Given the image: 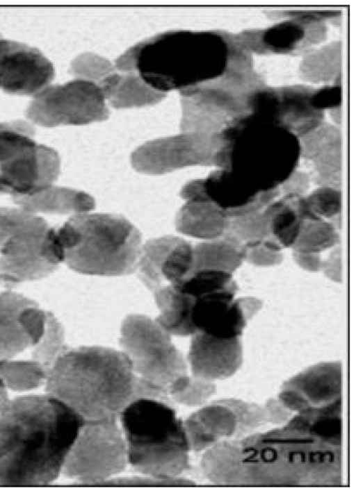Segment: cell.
<instances>
[{"label":"cell","mask_w":356,"mask_h":493,"mask_svg":"<svg viewBox=\"0 0 356 493\" xmlns=\"http://www.w3.org/2000/svg\"><path fill=\"white\" fill-rule=\"evenodd\" d=\"M86 422L49 394L6 401L0 406V486L51 483Z\"/></svg>","instance_id":"cell-1"},{"label":"cell","mask_w":356,"mask_h":493,"mask_svg":"<svg viewBox=\"0 0 356 493\" xmlns=\"http://www.w3.org/2000/svg\"><path fill=\"white\" fill-rule=\"evenodd\" d=\"M48 394L86 421L115 419L134 400L162 399L135 374L122 351L102 346L69 348L47 371Z\"/></svg>","instance_id":"cell-2"},{"label":"cell","mask_w":356,"mask_h":493,"mask_svg":"<svg viewBox=\"0 0 356 493\" xmlns=\"http://www.w3.org/2000/svg\"><path fill=\"white\" fill-rule=\"evenodd\" d=\"M232 37L218 31H170L143 41L116 61L124 71L136 70L149 87L182 96L211 85L228 70Z\"/></svg>","instance_id":"cell-3"},{"label":"cell","mask_w":356,"mask_h":493,"mask_svg":"<svg viewBox=\"0 0 356 493\" xmlns=\"http://www.w3.org/2000/svg\"><path fill=\"white\" fill-rule=\"evenodd\" d=\"M213 165L234 173L260 192L277 189L296 171L300 138L287 129L249 112L220 132Z\"/></svg>","instance_id":"cell-4"},{"label":"cell","mask_w":356,"mask_h":493,"mask_svg":"<svg viewBox=\"0 0 356 493\" xmlns=\"http://www.w3.org/2000/svg\"><path fill=\"white\" fill-rule=\"evenodd\" d=\"M128 463L157 478H178L190 469L191 450L184 423L169 402L142 397L120 414Z\"/></svg>","instance_id":"cell-5"},{"label":"cell","mask_w":356,"mask_h":493,"mask_svg":"<svg viewBox=\"0 0 356 493\" xmlns=\"http://www.w3.org/2000/svg\"><path fill=\"white\" fill-rule=\"evenodd\" d=\"M55 236L64 262L77 272L116 276L137 268L140 233L122 217L79 213L55 229Z\"/></svg>","instance_id":"cell-6"},{"label":"cell","mask_w":356,"mask_h":493,"mask_svg":"<svg viewBox=\"0 0 356 493\" xmlns=\"http://www.w3.org/2000/svg\"><path fill=\"white\" fill-rule=\"evenodd\" d=\"M120 344L137 376L169 401V390L187 376L186 362L170 335L143 315L122 322Z\"/></svg>","instance_id":"cell-7"},{"label":"cell","mask_w":356,"mask_h":493,"mask_svg":"<svg viewBox=\"0 0 356 493\" xmlns=\"http://www.w3.org/2000/svg\"><path fill=\"white\" fill-rule=\"evenodd\" d=\"M127 464L124 437L115 419L86 421L62 472L81 485H100L124 471Z\"/></svg>","instance_id":"cell-8"},{"label":"cell","mask_w":356,"mask_h":493,"mask_svg":"<svg viewBox=\"0 0 356 493\" xmlns=\"http://www.w3.org/2000/svg\"><path fill=\"white\" fill-rule=\"evenodd\" d=\"M108 113L100 87L86 79L47 87L35 96L27 110L33 122L49 127L101 121Z\"/></svg>","instance_id":"cell-9"},{"label":"cell","mask_w":356,"mask_h":493,"mask_svg":"<svg viewBox=\"0 0 356 493\" xmlns=\"http://www.w3.org/2000/svg\"><path fill=\"white\" fill-rule=\"evenodd\" d=\"M51 228L42 218L28 213L0 248V282L13 285L43 278L56 268L47 254Z\"/></svg>","instance_id":"cell-10"},{"label":"cell","mask_w":356,"mask_h":493,"mask_svg":"<svg viewBox=\"0 0 356 493\" xmlns=\"http://www.w3.org/2000/svg\"><path fill=\"white\" fill-rule=\"evenodd\" d=\"M220 146V133L185 132L147 142L133 153L131 162L138 172L161 174L187 166L213 165Z\"/></svg>","instance_id":"cell-11"},{"label":"cell","mask_w":356,"mask_h":493,"mask_svg":"<svg viewBox=\"0 0 356 493\" xmlns=\"http://www.w3.org/2000/svg\"><path fill=\"white\" fill-rule=\"evenodd\" d=\"M55 74L50 60L38 49L0 39V88L18 95H37Z\"/></svg>","instance_id":"cell-12"},{"label":"cell","mask_w":356,"mask_h":493,"mask_svg":"<svg viewBox=\"0 0 356 493\" xmlns=\"http://www.w3.org/2000/svg\"><path fill=\"white\" fill-rule=\"evenodd\" d=\"M206 199L213 202L230 219L257 212L267 207L278 195V189L260 192L231 171L220 169L200 179Z\"/></svg>","instance_id":"cell-13"},{"label":"cell","mask_w":356,"mask_h":493,"mask_svg":"<svg viewBox=\"0 0 356 493\" xmlns=\"http://www.w3.org/2000/svg\"><path fill=\"white\" fill-rule=\"evenodd\" d=\"M188 360L193 376L212 381L233 375L243 361L239 337L220 338L203 333L193 335Z\"/></svg>","instance_id":"cell-14"},{"label":"cell","mask_w":356,"mask_h":493,"mask_svg":"<svg viewBox=\"0 0 356 493\" xmlns=\"http://www.w3.org/2000/svg\"><path fill=\"white\" fill-rule=\"evenodd\" d=\"M234 295L222 291L195 299L193 322L197 332L220 338L239 337L246 319Z\"/></svg>","instance_id":"cell-15"},{"label":"cell","mask_w":356,"mask_h":493,"mask_svg":"<svg viewBox=\"0 0 356 493\" xmlns=\"http://www.w3.org/2000/svg\"><path fill=\"white\" fill-rule=\"evenodd\" d=\"M341 138L334 126H322L302 141L301 156L314 165L316 182L320 186L340 188L341 181Z\"/></svg>","instance_id":"cell-16"},{"label":"cell","mask_w":356,"mask_h":493,"mask_svg":"<svg viewBox=\"0 0 356 493\" xmlns=\"http://www.w3.org/2000/svg\"><path fill=\"white\" fill-rule=\"evenodd\" d=\"M276 91L278 125L300 138L323 123V111L315 109L311 103L314 90L291 86Z\"/></svg>","instance_id":"cell-17"},{"label":"cell","mask_w":356,"mask_h":493,"mask_svg":"<svg viewBox=\"0 0 356 493\" xmlns=\"http://www.w3.org/2000/svg\"><path fill=\"white\" fill-rule=\"evenodd\" d=\"M342 371L339 362H327L315 365L294 376L284 388L300 392L311 406H324L339 399Z\"/></svg>","instance_id":"cell-18"},{"label":"cell","mask_w":356,"mask_h":493,"mask_svg":"<svg viewBox=\"0 0 356 493\" xmlns=\"http://www.w3.org/2000/svg\"><path fill=\"white\" fill-rule=\"evenodd\" d=\"M264 213L269 222V236L276 240L282 248L293 247L304 221L315 217L305 197L296 194H286L280 200L273 201Z\"/></svg>","instance_id":"cell-19"},{"label":"cell","mask_w":356,"mask_h":493,"mask_svg":"<svg viewBox=\"0 0 356 493\" xmlns=\"http://www.w3.org/2000/svg\"><path fill=\"white\" fill-rule=\"evenodd\" d=\"M160 310L155 321L170 335H193L197 330L193 322L195 299L178 285H163L153 291Z\"/></svg>","instance_id":"cell-20"},{"label":"cell","mask_w":356,"mask_h":493,"mask_svg":"<svg viewBox=\"0 0 356 493\" xmlns=\"http://www.w3.org/2000/svg\"><path fill=\"white\" fill-rule=\"evenodd\" d=\"M229 219L225 212L209 200H187L176 219V228L183 234L207 240L222 236Z\"/></svg>","instance_id":"cell-21"},{"label":"cell","mask_w":356,"mask_h":493,"mask_svg":"<svg viewBox=\"0 0 356 493\" xmlns=\"http://www.w3.org/2000/svg\"><path fill=\"white\" fill-rule=\"evenodd\" d=\"M22 294L6 292L0 294V361L23 351L31 342L19 321L25 308L35 305Z\"/></svg>","instance_id":"cell-22"},{"label":"cell","mask_w":356,"mask_h":493,"mask_svg":"<svg viewBox=\"0 0 356 493\" xmlns=\"http://www.w3.org/2000/svg\"><path fill=\"white\" fill-rule=\"evenodd\" d=\"M245 256L243 242L227 231L222 236L200 243L193 248L191 273L211 269L232 274L245 260Z\"/></svg>","instance_id":"cell-23"},{"label":"cell","mask_w":356,"mask_h":493,"mask_svg":"<svg viewBox=\"0 0 356 493\" xmlns=\"http://www.w3.org/2000/svg\"><path fill=\"white\" fill-rule=\"evenodd\" d=\"M305 36V25L291 19L265 30L245 31L236 38L246 50L260 53H286L299 47Z\"/></svg>","instance_id":"cell-24"},{"label":"cell","mask_w":356,"mask_h":493,"mask_svg":"<svg viewBox=\"0 0 356 493\" xmlns=\"http://www.w3.org/2000/svg\"><path fill=\"white\" fill-rule=\"evenodd\" d=\"M15 201L30 213H81L95 206L93 199L86 193L52 185L33 195L17 197Z\"/></svg>","instance_id":"cell-25"},{"label":"cell","mask_w":356,"mask_h":493,"mask_svg":"<svg viewBox=\"0 0 356 493\" xmlns=\"http://www.w3.org/2000/svg\"><path fill=\"white\" fill-rule=\"evenodd\" d=\"M193 247L184 240L175 238L157 252L151 264L153 281L157 287L168 282L179 285L189 276L193 267Z\"/></svg>","instance_id":"cell-26"},{"label":"cell","mask_w":356,"mask_h":493,"mask_svg":"<svg viewBox=\"0 0 356 493\" xmlns=\"http://www.w3.org/2000/svg\"><path fill=\"white\" fill-rule=\"evenodd\" d=\"M105 99L116 108L152 104L161 100L163 93L155 91L135 74L126 76L108 74L99 85Z\"/></svg>","instance_id":"cell-27"},{"label":"cell","mask_w":356,"mask_h":493,"mask_svg":"<svg viewBox=\"0 0 356 493\" xmlns=\"http://www.w3.org/2000/svg\"><path fill=\"white\" fill-rule=\"evenodd\" d=\"M239 449L234 445L222 442L211 446L201 461V469L211 481L218 483L242 480V464Z\"/></svg>","instance_id":"cell-28"},{"label":"cell","mask_w":356,"mask_h":493,"mask_svg":"<svg viewBox=\"0 0 356 493\" xmlns=\"http://www.w3.org/2000/svg\"><path fill=\"white\" fill-rule=\"evenodd\" d=\"M10 359L0 361V380L6 389L26 391L46 381L47 371L38 361Z\"/></svg>","instance_id":"cell-29"},{"label":"cell","mask_w":356,"mask_h":493,"mask_svg":"<svg viewBox=\"0 0 356 493\" xmlns=\"http://www.w3.org/2000/svg\"><path fill=\"white\" fill-rule=\"evenodd\" d=\"M178 286L194 299L222 291L236 293L238 289L232 274L211 269H200L191 273Z\"/></svg>","instance_id":"cell-30"},{"label":"cell","mask_w":356,"mask_h":493,"mask_svg":"<svg viewBox=\"0 0 356 493\" xmlns=\"http://www.w3.org/2000/svg\"><path fill=\"white\" fill-rule=\"evenodd\" d=\"M189 417L218 440L220 437L233 435L237 428L235 414L227 406L220 402L203 407Z\"/></svg>","instance_id":"cell-31"},{"label":"cell","mask_w":356,"mask_h":493,"mask_svg":"<svg viewBox=\"0 0 356 493\" xmlns=\"http://www.w3.org/2000/svg\"><path fill=\"white\" fill-rule=\"evenodd\" d=\"M339 240L336 228L331 222L323 219H306L293 248L296 251L319 253L336 245Z\"/></svg>","instance_id":"cell-32"},{"label":"cell","mask_w":356,"mask_h":493,"mask_svg":"<svg viewBox=\"0 0 356 493\" xmlns=\"http://www.w3.org/2000/svg\"><path fill=\"white\" fill-rule=\"evenodd\" d=\"M35 346L33 358L40 363L47 371L68 349L65 344L64 329L52 313L47 312L44 333Z\"/></svg>","instance_id":"cell-33"},{"label":"cell","mask_w":356,"mask_h":493,"mask_svg":"<svg viewBox=\"0 0 356 493\" xmlns=\"http://www.w3.org/2000/svg\"><path fill=\"white\" fill-rule=\"evenodd\" d=\"M340 59L341 46L333 43L305 58L301 69L305 76L323 81L339 70Z\"/></svg>","instance_id":"cell-34"},{"label":"cell","mask_w":356,"mask_h":493,"mask_svg":"<svg viewBox=\"0 0 356 493\" xmlns=\"http://www.w3.org/2000/svg\"><path fill=\"white\" fill-rule=\"evenodd\" d=\"M210 381L188 375L175 383L169 390V397L180 404L197 406L203 404L214 392Z\"/></svg>","instance_id":"cell-35"},{"label":"cell","mask_w":356,"mask_h":493,"mask_svg":"<svg viewBox=\"0 0 356 493\" xmlns=\"http://www.w3.org/2000/svg\"><path fill=\"white\" fill-rule=\"evenodd\" d=\"M227 231L243 244L254 241H262L270 235L268 219L264 212L230 219Z\"/></svg>","instance_id":"cell-36"},{"label":"cell","mask_w":356,"mask_h":493,"mask_svg":"<svg viewBox=\"0 0 356 493\" xmlns=\"http://www.w3.org/2000/svg\"><path fill=\"white\" fill-rule=\"evenodd\" d=\"M305 199L311 211L321 219H332L341 213V194L339 189L320 186Z\"/></svg>","instance_id":"cell-37"},{"label":"cell","mask_w":356,"mask_h":493,"mask_svg":"<svg viewBox=\"0 0 356 493\" xmlns=\"http://www.w3.org/2000/svg\"><path fill=\"white\" fill-rule=\"evenodd\" d=\"M19 321L29 336L32 346L42 337L47 322V312L40 309L37 304L23 309L19 315Z\"/></svg>","instance_id":"cell-38"},{"label":"cell","mask_w":356,"mask_h":493,"mask_svg":"<svg viewBox=\"0 0 356 493\" xmlns=\"http://www.w3.org/2000/svg\"><path fill=\"white\" fill-rule=\"evenodd\" d=\"M194 483L187 479L178 478H157L147 476V477H135L124 478H111L100 485H118V486H132V485H164V486H188Z\"/></svg>","instance_id":"cell-39"},{"label":"cell","mask_w":356,"mask_h":493,"mask_svg":"<svg viewBox=\"0 0 356 493\" xmlns=\"http://www.w3.org/2000/svg\"><path fill=\"white\" fill-rule=\"evenodd\" d=\"M28 213L22 208H0V248Z\"/></svg>","instance_id":"cell-40"},{"label":"cell","mask_w":356,"mask_h":493,"mask_svg":"<svg viewBox=\"0 0 356 493\" xmlns=\"http://www.w3.org/2000/svg\"><path fill=\"white\" fill-rule=\"evenodd\" d=\"M311 103L315 109L321 111L338 108L341 103V89L339 86H333L314 91Z\"/></svg>","instance_id":"cell-41"},{"label":"cell","mask_w":356,"mask_h":493,"mask_svg":"<svg viewBox=\"0 0 356 493\" xmlns=\"http://www.w3.org/2000/svg\"><path fill=\"white\" fill-rule=\"evenodd\" d=\"M245 259L258 266H271L279 264L282 260L280 252H274L265 248L262 244L246 250Z\"/></svg>","instance_id":"cell-42"},{"label":"cell","mask_w":356,"mask_h":493,"mask_svg":"<svg viewBox=\"0 0 356 493\" xmlns=\"http://www.w3.org/2000/svg\"><path fill=\"white\" fill-rule=\"evenodd\" d=\"M280 403L291 410L302 411L312 407L309 401L298 391L291 388H284L280 394Z\"/></svg>","instance_id":"cell-43"},{"label":"cell","mask_w":356,"mask_h":493,"mask_svg":"<svg viewBox=\"0 0 356 493\" xmlns=\"http://www.w3.org/2000/svg\"><path fill=\"white\" fill-rule=\"evenodd\" d=\"M309 187V177L307 174L295 171L283 183V190L286 194L302 195Z\"/></svg>","instance_id":"cell-44"},{"label":"cell","mask_w":356,"mask_h":493,"mask_svg":"<svg viewBox=\"0 0 356 493\" xmlns=\"http://www.w3.org/2000/svg\"><path fill=\"white\" fill-rule=\"evenodd\" d=\"M294 258L304 269L316 271L322 269L323 262L319 253L294 251Z\"/></svg>","instance_id":"cell-45"},{"label":"cell","mask_w":356,"mask_h":493,"mask_svg":"<svg viewBox=\"0 0 356 493\" xmlns=\"http://www.w3.org/2000/svg\"><path fill=\"white\" fill-rule=\"evenodd\" d=\"M322 269L327 277L334 281L341 280V253L339 249L334 250L327 258L323 262Z\"/></svg>","instance_id":"cell-46"},{"label":"cell","mask_w":356,"mask_h":493,"mask_svg":"<svg viewBox=\"0 0 356 493\" xmlns=\"http://www.w3.org/2000/svg\"><path fill=\"white\" fill-rule=\"evenodd\" d=\"M245 319H250L261 307V303L255 298L245 297L237 299Z\"/></svg>","instance_id":"cell-47"},{"label":"cell","mask_w":356,"mask_h":493,"mask_svg":"<svg viewBox=\"0 0 356 493\" xmlns=\"http://www.w3.org/2000/svg\"><path fill=\"white\" fill-rule=\"evenodd\" d=\"M8 400L7 389L0 380V406Z\"/></svg>","instance_id":"cell-48"}]
</instances>
